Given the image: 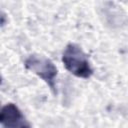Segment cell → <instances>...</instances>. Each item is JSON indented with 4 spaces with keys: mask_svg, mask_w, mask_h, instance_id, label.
<instances>
[{
    "mask_svg": "<svg viewBox=\"0 0 128 128\" xmlns=\"http://www.w3.org/2000/svg\"><path fill=\"white\" fill-rule=\"evenodd\" d=\"M24 64L28 70L46 82L53 92H56V76L58 71L49 58L40 54H32L25 60Z\"/></svg>",
    "mask_w": 128,
    "mask_h": 128,
    "instance_id": "7a4b0ae2",
    "label": "cell"
},
{
    "mask_svg": "<svg viewBox=\"0 0 128 128\" xmlns=\"http://www.w3.org/2000/svg\"><path fill=\"white\" fill-rule=\"evenodd\" d=\"M0 123L2 128H31L30 123L21 110L13 103H8L2 107Z\"/></svg>",
    "mask_w": 128,
    "mask_h": 128,
    "instance_id": "3957f363",
    "label": "cell"
},
{
    "mask_svg": "<svg viewBox=\"0 0 128 128\" xmlns=\"http://www.w3.org/2000/svg\"><path fill=\"white\" fill-rule=\"evenodd\" d=\"M62 62L65 68L76 77L88 79L93 74V68L87 55L77 44L69 43L65 47Z\"/></svg>",
    "mask_w": 128,
    "mask_h": 128,
    "instance_id": "6da1fadb",
    "label": "cell"
},
{
    "mask_svg": "<svg viewBox=\"0 0 128 128\" xmlns=\"http://www.w3.org/2000/svg\"><path fill=\"white\" fill-rule=\"evenodd\" d=\"M104 19L107 24L112 27H119L127 23V17L121 7L117 6L115 3L106 2L104 4V8L102 9Z\"/></svg>",
    "mask_w": 128,
    "mask_h": 128,
    "instance_id": "277c9868",
    "label": "cell"
}]
</instances>
